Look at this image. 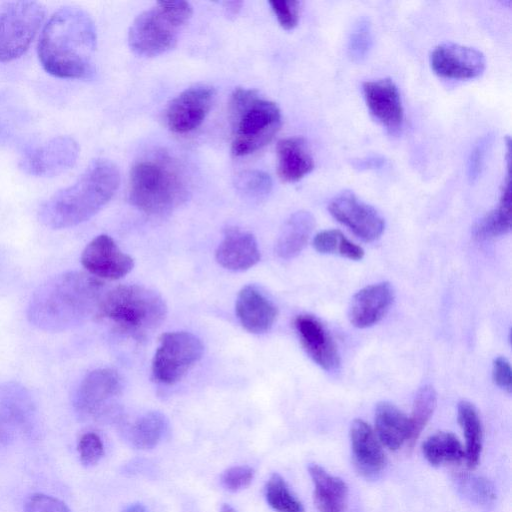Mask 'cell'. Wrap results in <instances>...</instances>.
Returning a JSON list of instances; mask_svg holds the SVG:
<instances>
[{"instance_id": "3957f363", "label": "cell", "mask_w": 512, "mask_h": 512, "mask_svg": "<svg viewBox=\"0 0 512 512\" xmlns=\"http://www.w3.org/2000/svg\"><path fill=\"white\" fill-rule=\"evenodd\" d=\"M119 184L120 173L112 161L93 160L72 185L41 205L39 220L51 229L77 226L96 215L114 196Z\"/></svg>"}, {"instance_id": "e575fe53", "label": "cell", "mask_w": 512, "mask_h": 512, "mask_svg": "<svg viewBox=\"0 0 512 512\" xmlns=\"http://www.w3.org/2000/svg\"><path fill=\"white\" fill-rule=\"evenodd\" d=\"M456 481L461 493L477 504L488 505L496 498L493 484L484 477L464 473Z\"/></svg>"}, {"instance_id": "ac0fdd59", "label": "cell", "mask_w": 512, "mask_h": 512, "mask_svg": "<svg viewBox=\"0 0 512 512\" xmlns=\"http://www.w3.org/2000/svg\"><path fill=\"white\" fill-rule=\"evenodd\" d=\"M370 113L390 131L398 130L404 111L396 84L389 78L366 81L362 86Z\"/></svg>"}, {"instance_id": "8992f818", "label": "cell", "mask_w": 512, "mask_h": 512, "mask_svg": "<svg viewBox=\"0 0 512 512\" xmlns=\"http://www.w3.org/2000/svg\"><path fill=\"white\" fill-rule=\"evenodd\" d=\"M167 306L156 291L137 284L116 286L105 291L95 317L107 319L133 336H144L158 328Z\"/></svg>"}, {"instance_id": "d4e9b609", "label": "cell", "mask_w": 512, "mask_h": 512, "mask_svg": "<svg viewBox=\"0 0 512 512\" xmlns=\"http://www.w3.org/2000/svg\"><path fill=\"white\" fill-rule=\"evenodd\" d=\"M314 227L315 219L311 213H293L279 232L275 245L276 254L286 260L296 257L306 246Z\"/></svg>"}, {"instance_id": "7bdbcfd3", "label": "cell", "mask_w": 512, "mask_h": 512, "mask_svg": "<svg viewBox=\"0 0 512 512\" xmlns=\"http://www.w3.org/2000/svg\"><path fill=\"white\" fill-rule=\"evenodd\" d=\"M384 164V159L378 156L367 157L353 161V166L357 169H375L380 168Z\"/></svg>"}, {"instance_id": "7402d4cb", "label": "cell", "mask_w": 512, "mask_h": 512, "mask_svg": "<svg viewBox=\"0 0 512 512\" xmlns=\"http://www.w3.org/2000/svg\"><path fill=\"white\" fill-rule=\"evenodd\" d=\"M350 441L354 462L366 476L379 473L386 465V457L371 426L355 419L350 427Z\"/></svg>"}, {"instance_id": "d6986e66", "label": "cell", "mask_w": 512, "mask_h": 512, "mask_svg": "<svg viewBox=\"0 0 512 512\" xmlns=\"http://www.w3.org/2000/svg\"><path fill=\"white\" fill-rule=\"evenodd\" d=\"M394 298V289L389 282L375 283L362 288L350 302V323L361 329L375 325L387 314Z\"/></svg>"}, {"instance_id": "ba28073f", "label": "cell", "mask_w": 512, "mask_h": 512, "mask_svg": "<svg viewBox=\"0 0 512 512\" xmlns=\"http://www.w3.org/2000/svg\"><path fill=\"white\" fill-rule=\"evenodd\" d=\"M45 17L36 1H16L0 8V62L21 57L35 38Z\"/></svg>"}, {"instance_id": "f546056e", "label": "cell", "mask_w": 512, "mask_h": 512, "mask_svg": "<svg viewBox=\"0 0 512 512\" xmlns=\"http://www.w3.org/2000/svg\"><path fill=\"white\" fill-rule=\"evenodd\" d=\"M422 451L433 466L459 463L465 458L460 441L451 432H437L429 436L422 444Z\"/></svg>"}, {"instance_id": "f1b7e54d", "label": "cell", "mask_w": 512, "mask_h": 512, "mask_svg": "<svg viewBox=\"0 0 512 512\" xmlns=\"http://www.w3.org/2000/svg\"><path fill=\"white\" fill-rule=\"evenodd\" d=\"M168 428L166 417L157 411L139 417L129 430V441L137 449L148 450L158 445Z\"/></svg>"}, {"instance_id": "52a82bcc", "label": "cell", "mask_w": 512, "mask_h": 512, "mask_svg": "<svg viewBox=\"0 0 512 512\" xmlns=\"http://www.w3.org/2000/svg\"><path fill=\"white\" fill-rule=\"evenodd\" d=\"M186 1H158L140 13L128 31L131 50L141 57H155L173 49L180 32L192 17Z\"/></svg>"}, {"instance_id": "74e56055", "label": "cell", "mask_w": 512, "mask_h": 512, "mask_svg": "<svg viewBox=\"0 0 512 512\" xmlns=\"http://www.w3.org/2000/svg\"><path fill=\"white\" fill-rule=\"evenodd\" d=\"M77 448L80 461L86 467L97 464L104 455L103 442L94 432L83 434L78 441Z\"/></svg>"}, {"instance_id": "4316f807", "label": "cell", "mask_w": 512, "mask_h": 512, "mask_svg": "<svg viewBox=\"0 0 512 512\" xmlns=\"http://www.w3.org/2000/svg\"><path fill=\"white\" fill-rule=\"evenodd\" d=\"M510 203V177L508 172L497 208L491 210L475 224L473 228L474 237L478 240H489L507 234L511 228Z\"/></svg>"}, {"instance_id": "4dcf8cb0", "label": "cell", "mask_w": 512, "mask_h": 512, "mask_svg": "<svg viewBox=\"0 0 512 512\" xmlns=\"http://www.w3.org/2000/svg\"><path fill=\"white\" fill-rule=\"evenodd\" d=\"M437 404V394L431 385L422 386L416 393L409 418L408 446L412 448L430 420Z\"/></svg>"}, {"instance_id": "7a4b0ae2", "label": "cell", "mask_w": 512, "mask_h": 512, "mask_svg": "<svg viewBox=\"0 0 512 512\" xmlns=\"http://www.w3.org/2000/svg\"><path fill=\"white\" fill-rule=\"evenodd\" d=\"M96 46L95 26L80 8L57 10L45 24L38 43V57L51 75L65 79L88 77Z\"/></svg>"}, {"instance_id": "1f68e13d", "label": "cell", "mask_w": 512, "mask_h": 512, "mask_svg": "<svg viewBox=\"0 0 512 512\" xmlns=\"http://www.w3.org/2000/svg\"><path fill=\"white\" fill-rule=\"evenodd\" d=\"M315 250L322 254H339L350 260H361L364 250L335 229L323 230L313 239Z\"/></svg>"}, {"instance_id": "e0dca14e", "label": "cell", "mask_w": 512, "mask_h": 512, "mask_svg": "<svg viewBox=\"0 0 512 512\" xmlns=\"http://www.w3.org/2000/svg\"><path fill=\"white\" fill-rule=\"evenodd\" d=\"M294 326L308 356L325 371L338 370L340 355L325 326L316 317L308 314L298 315Z\"/></svg>"}, {"instance_id": "9a60e30c", "label": "cell", "mask_w": 512, "mask_h": 512, "mask_svg": "<svg viewBox=\"0 0 512 512\" xmlns=\"http://www.w3.org/2000/svg\"><path fill=\"white\" fill-rule=\"evenodd\" d=\"M34 416L33 403L22 387L0 386V447L28 434L33 428Z\"/></svg>"}, {"instance_id": "30bf717a", "label": "cell", "mask_w": 512, "mask_h": 512, "mask_svg": "<svg viewBox=\"0 0 512 512\" xmlns=\"http://www.w3.org/2000/svg\"><path fill=\"white\" fill-rule=\"evenodd\" d=\"M121 391L119 374L110 368H98L82 379L74 395L73 405L82 418L104 421L111 417L112 401Z\"/></svg>"}, {"instance_id": "bcb514c9", "label": "cell", "mask_w": 512, "mask_h": 512, "mask_svg": "<svg viewBox=\"0 0 512 512\" xmlns=\"http://www.w3.org/2000/svg\"><path fill=\"white\" fill-rule=\"evenodd\" d=\"M220 512H237V511L230 504L224 503L220 507Z\"/></svg>"}, {"instance_id": "d590c367", "label": "cell", "mask_w": 512, "mask_h": 512, "mask_svg": "<svg viewBox=\"0 0 512 512\" xmlns=\"http://www.w3.org/2000/svg\"><path fill=\"white\" fill-rule=\"evenodd\" d=\"M373 46V30L369 19L362 17L352 27L348 38L347 51L353 61H362Z\"/></svg>"}, {"instance_id": "d6a6232c", "label": "cell", "mask_w": 512, "mask_h": 512, "mask_svg": "<svg viewBox=\"0 0 512 512\" xmlns=\"http://www.w3.org/2000/svg\"><path fill=\"white\" fill-rule=\"evenodd\" d=\"M265 498L276 512H304L302 503L290 491L284 478L273 473L265 486Z\"/></svg>"}, {"instance_id": "f6af8a7d", "label": "cell", "mask_w": 512, "mask_h": 512, "mask_svg": "<svg viewBox=\"0 0 512 512\" xmlns=\"http://www.w3.org/2000/svg\"><path fill=\"white\" fill-rule=\"evenodd\" d=\"M123 512H147V510L144 505L134 503L126 507Z\"/></svg>"}, {"instance_id": "2e32d148", "label": "cell", "mask_w": 512, "mask_h": 512, "mask_svg": "<svg viewBox=\"0 0 512 512\" xmlns=\"http://www.w3.org/2000/svg\"><path fill=\"white\" fill-rule=\"evenodd\" d=\"M433 71L449 79H473L480 76L486 66L483 53L475 48L455 43H443L430 55Z\"/></svg>"}, {"instance_id": "5bb4252c", "label": "cell", "mask_w": 512, "mask_h": 512, "mask_svg": "<svg viewBox=\"0 0 512 512\" xmlns=\"http://www.w3.org/2000/svg\"><path fill=\"white\" fill-rule=\"evenodd\" d=\"M81 264L89 274L100 280L123 278L134 267L133 258L106 234L96 236L86 245L81 254Z\"/></svg>"}, {"instance_id": "60d3db41", "label": "cell", "mask_w": 512, "mask_h": 512, "mask_svg": "<svg viewBox=\"0 0 512 512\" xmlns=\"http://www.w3.org/2000/svg\"><path fill=\"white\" fill-rule=\"evenodd\" d=\"M24 509L25 512H71L63 501L42 493L29 496Z\"/></svg>"}, {"instance_id": "cb8c5ba5", "label": "cell", "mask_w": 512, "mask_h": 512, "mask_svg": "<svg viewBox=\"0 0 512 512\" xmlns=\"http://www.w3.org/2000/svg\"><path fill=\"white\" fill-rule=\"evenodd\" d=\"M308 472L314 484V502L318 511L344 512L348 499L347 484L315 463L308 465Z\"/></svg>"}, {"instance_id": "4fadbf2b", "label": "cell", "mask_w": 512, "mask_h": 512, "mask_svg": "<svg viewBox=\"0 0 512 512\" xmlns=\"http://www.w3.org/2000/svg\"><path fill=\"white\" fill-rule=\"evenodd\" d=\"M78 154L79 146L72 137L57 136L27 152L20 167L33 176H55L71 168Z\"/></svg>"}, {"instance_id": "ab89813d", "label": "cell", "mask_w": 512, "mask_h": 512, "mask_svg": "<svg viewBox=\"0 0 512 512\" xmlns=\"http://www.w3.org/2000/svg\"><path fill=\"white\" fill-rule=\"evenodd\" d=\"M278 23L285 30H291L298 24L300 2L295 0H274L268 2Z\"/></svg>"}, {"instance_id": "277c9868", "label": "cell", "mask_w": 512, "mask_h": 512, "mask_svg": "<svg viewBox=\"0 0 512 512\" xmlns=\"http://www.w3.org/2000/svg\"><path fill=\"white\" fill-rule=\"evenodd\" d=\"M190 195V181L177 159L155 151L137 160L129 175V200L149 215L172 212Z\"/></svg>"}, {"instance_id": "44dd1931", "label": "cell", "mask_w": 512, "mask_h": 512, "mask_svg": "<svg viewBox=\"0 0 512 512\" xmlns=\"http://www.w3.org/2000/svg\"><path fill=\"white\" fill-rule=\"evenodd\" d=\"M236 314L241 325L250 333H264L277 318L276 306L256 287H243L236 300Z\"/></svg>"}, {"instance_id": "83f0119b", "label": "cell", "mask_w": 512, "mask_h": 512, "mask_svg": "<svg viewBox=\"0 0 512 512\" xmlns=\"http://www.w3.org/2000/svg\"><path fill=\"white\" fill-rule=\"evenodd\" d=\"M457 419L465 436V460L469 468H475L482 451L483 430L479 414L469 401L458 403Z\"/></svg>"}, {"instance_id": "484cf974", "label": "cell", "mask_w": 512, "mask_h": 512, "mask_svg": "<svg viewBox=\"0 0 512 512\" xmlns=\"http://www.w3.org/2000/svg\"><path fill=\"white\" fill-rule=\"evenodd\" d=\"M375 429L379 441L398 450L409 437V418L394 404L383 401L375 408Z\"/></svg>"}, {"instance_id": "b9f144b4", "label": "cell", "mask_w": 512, "mask_h": 512, "mask_svg": "<svg viewBox=\"0 0 512 512\" xmlns=\"http://www.w3.org/2000/svg\"><path fill=\"white\" fill-rule=\"evenodd\" d=\"M494 383L508 393L512 390V370L509 361L502 356L494 359L492 366Z\"/></svg>"}, {"instance_id": "7c38bea8", "label": "cell", "mask_w": 512, "mask_h": 512, "mask_svg": "<svg viewBox=\"0 0 512 512\" xmlns=\"http://www.w3.org/2000/svg\"><path fill=\"white\" fill-rule=\"evenodd\" d=\"M328 210L338 222L366 242L377 240L385 229L381 215L352 192L337 195L329 203Z\"/></svg>"}, {"instance_id": "ee69618b", "label": "cell", "mask_w": 512, "mask_h": 512, "mask_svg": "<svg viewBox=\"0 0 512 512\" xmlns=\"http://www.w3.org/2000/svg\"><path fill=\"white\" fill-rule=\"evenodd\" d=\"M242 4L243 3L241 1H230L224 3L227 13L231 16H235L238 14Z\"/></svg>"}, {"instance_id": "836d02e7", "label": "cell", "mask_w": 512, "mask_h": 512, "mask_svg": "<svg viewBox=\"0 0 512 512\" xmlns=\"http://www.w3.org/2000/svg\"><path fill=\"white\" fill-rule=\"evenodd\" d=\"M235 186L245 198L261 200L271 192L272 179L263 171L246 170L236 177Z\"/></svg>"}, {"instance_id": "6da1fadb", "label": "cell", "mask_w": 512, "mask_h": 512, "mask_svg": "<svg viewBox=\"0 0 512 512\" xmlns=\"http://www.w3.org/2000/svg\"><path fill=\"white\" fill-rule=\"evenodd\" d=\"M104 283L89 273L67 271L53 276L33 293L27 318L38 329L61 332L96 316Z\"/></svg>"}, {"instance_id": "603a6c76", "label": "cell", "mask_w": 512, "mask_h": 512, "mask_svg": "<svg viewBox=\"0 0 512 512\" xmlns=\"http://www.w3.org/2000/svg\"><path fill=\"white\" fill-rule=\"evenodd\" d=\"M276 152L278 175L284 182H297L314 168L313 158L301 137L279 140Z\"/></svg>"}, {"instance_id": "ffe728a7", "label": "cell", "mask_w": 512, "mask_h": 512, "mask_svg": "<svg viewBox=\"0 0 512 512\" xmlns=\"http://www.w3.org/2000/svg\"><path fill=\"white\" fill-rule=\"evenodd\" d=\"M216 260L225 269L244 271L260 260V251L254 235L237 227L228 228L216 250Z\"/></svg>"}, {"instance_id": "5b68a950", "label": "cell", "mask_w": 512, "mask_h": 512, "mask_svg": "<svg viewBox=\"0 0 512 512\" xmlns=\"http://www.w3.org/2000/svg\"><path fill=\"white\" fill-rule=\"evenodd\" d=\"M229 118L232 126L231 151L235 156H246L266 146L282 124L281 111L276 103L253 89L242 87H237L231 94Z\"/></svg>"}, {"instance_id": "9c48e42d", "label": "cell", "mask_w": 512, "mask_h": 512, "mask_svg": "<svg viewBox=\"0 0 512 512\" xmlns=\"http://www.w3.org/2000/svg\"><path fill=\"white\" fill-rule=\"evenodd\" d=\"M203 344L194 334L186 331L161 335L152 360L155 381L171 385L179 381L202 357Z\"/></svg>"}, {"instance_id": "8d00e7d4", "label": "cell", "mask_w": 512, "mask_h": 512, "mask_svg": "<svg viewBox=\"0 0 512 512\" xmlns=\"http://www.w3.org/2000/svg\"><path fill=\"white\" fill-rule=\"evenodd\" d=\"M493 139V134L489 133L479 138L474 144L467 161V176L470 182H475L479 178Z\"/></svg>"}, {"instance_id": "f35d334b", "label": "cell", "mask_w": 512, "mask_h": 512, "mask_svg": "<svg viewBox=\"0 0 512 512\" xmlns=\"http://www.w3.org/2000/svg\"><path fill=\"white\" fill-rule=\"evenodd\" d=\"M254 478V470L246 465L226 469L220 478L221 485L230 492H237L248 487Z\"/></svg>"}, {"instance_id": "8fae6325", "label": "cell", "mask_w": 512, "mask_h": 512, "mask_svg": "<svg viewBox=\"0 0 512 512\" xmlns=\"http://www.w3.org/2000/svg\"><path fill=\"white\" fill-rule=\"evenodd\" d=\"M215 99V90L209 85L191 86L178 94L168 105L166 122L177 134L197 129L207 117Z\"/></svg>"}]
</instances>
